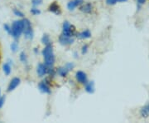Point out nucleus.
<instances>
[{
	"label": "nucleus",
	"instance_id": "nucleus-14",
	"mask_svg": "<svg viewBox=\"0 0 149 123\" xmlns=\"http://www.w3.org/2000/svg\"><path fill=\"white\" fill-rule=\"evenodd\" d=\"M85 89L86 92L90 93V94H92L95 92V82H87V83L85 84Z\"/></svg>",
	"mask_w": 149,
	"mask_h": 123
},
{
	"label": "nucleus",
	"instance_id": "nucleus-25",
	"mask_svg": "<svg viewBox=\"0 0 149 123\" xmlns=\"http://www.w3.org/2000/svg\"><path fill=\"white\" fill-rule=\"evenodd\" d=\"M88 48H89V46L87 45V44H85L83 47H82V49H81V53H82V54L84 55V54H85L87 52H88Z\"/></svg>",
	"mask_w": 149,
	"mask_h": 123
},
{
	"label": "nucleus",
	"instance_id": "nucleus-30",
	"mask_svg": "<svg viewBox=\"0 0 149 123\" xmlns=\"http://www.w3.org/2000/svg\"><path fill=\"white\" fill-rule=\"evenodd\" d=\"M126 1H128V0H114L115 4H117V3H123V2H126Z\"/></svg>",
	"mask_w": 149,
	"mask_h": 123
},
{
	"label": "nucleus",
	"instance_id": "nucleus-15",
	"mask_svg": "<svg viewBox=\"0 0 149 123\" xmlns=\"http://www.w3.org/2000/svg\"><path fill=\"white\" fill-rule=\"evenodd\" d=\"M56 73H57L59 76H61V77H65L67 76V74L69 73V71H68V69L64 66V67H61L57 68V70H56Z\"/></svg>",
	"mask_w": 149,
	"mask_h": 123
},
{
	"label": "nucleus",
	"instance_id": "nucleus-6",
	"mask_svg": "<svg viewBox=\"0 0 149 123\" xmlns=\"http://www.w3.org/2000/svg\"><path fill=\"white\" fill-rule=\"evenodd\" d=\"M74 38H71V37L65 36L63 34H61L59 36V42H60V43L61 45H63V46H69V45H71L72 43H74Z\"/></svg>",
	"mask_w": 149,
	"mask_h": 123
},
{
	"label": "nucleus",
	"instance_id": "nucleus-31",
	"mask_svg": "<svg viewBox=\"0 0 149 123\" xmlns=\"http://www.w3.org/2000/svg\"><path fill=\"white\" fill-rule=\"evenodd\" d=\"M0 96H1V90H0Z\"/></svg>",
	"mask_w": 149,
	"mask_h": 123
},
{
	"label": "nucleus",
	"instance_id": "nucleus-19",
	"mask_svg": "<svg viewBox=\"0 0 149 123\" xmlns=\"http://www.w3.org/2000/svg\"><path fill=\"white\" fill-rule=\"evenodd\" d=\"M19 58H20V61H21L22 63L24 64H27V57L26 53L24 52H22L20 55H19Z\"/></svg>",
	"mask_w": 149,
	"mask_h": 123
},
{
	"label": "nucleus",
	"instance_id": "nucleus-26",
	"mask_svg": "<svg viewBox=\"0 0 149 123\" xmlns=\"http://www.w3.org/2000/svg\"><path fill=\"white\" fill-rule=\"evenodd\" d=\"M5 99L6 98L4 96H0V109L3 107V105H4V102H5Z\"/></svg>",
	"mask_w": 149,
	"mask_h": 123
},
{
	"label": "nucleus",
	"instance_id": "nucleus-2",
	"mask_svg": "<svg viewBox=\"0 0 149 123\" xmlns=\"http://www.w3.org/2000/svg\"><path fill=\"white\" fill-rule=\"evenodd\" d=\"M23 32V20H16L12 23L11 35L15 39H18Z\"/></svg>",
	"mask_w": 149,
	"mask_h": 123
},
{
	"label": "nucleus",
	"instance_id": "nucleus-7",
	"mask_svg": "<svg viewBox=\"0 0 149 123\" xmlns=\"http://www.w3.org/2000/svg\"><path fill=\"white\" fill-rule=\"evenodd\" d=\"M75 78L78 82H80V84H83V85H85L88 82V77H87L86 73L82 71H78L75 73Z\"/></svg>",
	"mask_w": 149,
	"mask_h": 123
},
{
	"label": "nucleus",
	"instance_id": "nucleus-18",
	"mask_svg": "<svg viewBox=\"0 0 149 123\" xmlns=\"http://www.w3.org/2000/svg\"><path fill=\"white\" fill-rule=\"evenodd\" d=\"M42 43L44 44V45H49V44H52V41H51V38H50V36L47 34V33H45V34H43L42 38Z\"/></svg>",
	"mask_w": 149,
	"mask_h": 123
},
{
	"label": "nucleus",
	"instance_id": "nucleus-21",
	"mask_svg": "<svg viewBox=\"0 0 149 123\" xmlns=\"http://www.w3.org/2000/svg\"><path fill=\"white\" fill-rule=\"evenodd\" d=\"M13 13H14L16 16L20 17V18H23V17H24L23 13L21 12L19 9H17V8H13Z\"/></svg>",
	"mask_w": 149,
	"mask_h": 123
},
{
	"label": "nucleus",
	"instance_id": "nucleus-8",
	"mask_svg": "<svg viewBox=\"0 0 149 123\" xmlns=\"http://www.w3.org/2000/svg\"><path fill=\"white\" fill-rule=\"evenodd\" d=\"M20 83H21V79L19 77H14V78H13L11 80L10 82H9V84H8V91L11 92V91H13V90H15L17 87L20 85Z\"/></svg>",
	"mask_w": 149,
	"mask_h": 123
},
{
	"label": "nucleus",
	"instance_id": "nucleus-20",
	"mask_svg": "<svg viewBox=\"0 0 149 123\" xmlns=\"http://www.w3.org/2000/svg\"><path fill=\"white\" fill-rule=\"evenodd\" d=\"M10 48H11V50H12V52L16 53L17 51V49H18V44H17V43L16 41H15V42H13V43H12Z\"/></svg>",
	"mask_w": 149,
	"mask_h": 123
},
{
	"label": "nucleus",
	"instance_id": "nucleus-10",
	"mask_svg": "<svg viewBox=\"0 0 149 123\" xmlns=\"http://www.w3.org/2000/svg\"><path fill=\"white\" fill-rule=\"evenodd\" d=\"M47 66L45 63L44 64L43 63H39V64L37 65V75L39 76V77H44V76L47 74Z\"/></svg>",
	"mask_w": 149,
	"mask_h": 123
},
{
	"label": "nucleus",
	"instance_id": "nucleus-29",
	"mask_svg": "<svg viewBox=\"0 0 149 123\" xmlns=\"http://www.w3.org/2000/svg\"><path fill=\"white\" fill-rule=\"evenodd\" d=\"M137 1H138V4H139V8L146 3V0H137Z\"/></svg>",
	"mask_w": 149,
	"mask_h": 123
},
{
	"label": "nucleus",
	"instance_id": "nucleus-3",
	"mask_svg": "<svg viewBox=\"0 0 149 123\" xmlns=\"http://www.w3.org/2000/svg\"><path fill=\"white\" fill-rule=\"evenodd\" d=\"M23 34L26 39L32 40L34 36V32L32 27V23L28 18H23Z\"/></svg>",
	"mask_w": 149,
	"mask_h": 123
},
{
	"label": "nucleus",
	"instance_id": "nucleus-28",
	"mask_svg": "<svg viewBox=\"0 0 149 123\" xmlns=\"http://www.w3.org/2000/svg\"><path fill=\"white\" fill-rule=\"evenodd\" d=\"M106 4L109 5H113V4H115V2H114V0H106Z\"/></svg>",
	"mask_w": 149,
	"mask_h": 123
},
{
	"label": "nucleus",
	"instance_id": "nucleus-27",
	"mask_svg": "<svg viewBox=\"0 0 149 123\" xmlns=\"http://www.w3.org/2000/svg\"><path fill=\"white\" fill-rule=\"evenodd\" d=\"M3 27H4V30H5L6 32L11 35V26H9L8 24H4Z\"/></svg>",
	"mask_w": 149,
	"mask_h": 123
},
{
	"label": "nucleus",
	"instance_id": "nucleus-9",
	"mask_svg": "<svg viewBox=\"0 0 149 123\" xmlns=\"http://www.w3.org/2000/svg\"><path fill=\"white\" fill-rule=\"evenodd\" d=\"M48 11L52 12V13L56 14V15H61V7L57 4V2H53L51 4V5L48 8Z\"/></svg>",
	"mask_w": 149,
	"mask_h": 123
},
{
	"label": "nucleus",
	"instance_id": "nucleus-13",
	"mask_svg": "<svg viewBox=\"0 0 149 123\" xmlns=\"http://www.w3.org/2000/svg\"><path fill=\"white\" fill-rule=\"evenodd\" d=\"M76 36L80 39H88L91 37V32L89 29H86V30H84L82 32L77 33Z\"/></svg>",
	"mask_w": 149,
	"mask_h": 123
},
{
	"label": "nucleus",
	"instance_id": "nucleus-1",
	"mask_svg": "<svg viewBox=\"0 0 149 123\" xmlns=\"http://www.w3.org/2000/svg\"><path fill=\"white\" fill-rule=\"evenodd\" d=\"M43 58H44V63L47 67H52L53 66L56 61V58H55V54L53 52V47L52 44H49L47 45L45 48H43L42 52Z\"/></svg>",
	"mask_w": 149,
	"mask_h": 123
},
{
	"label": "nucleus",
	"instance_id": "nucleus-11",
	"mask_svg": "<svg viewBox=\"0 0 149 123\" xmlns=\"http://www.w3.org/2000/svg\"><path fill=\"white\" fill-rule=\"evenodd\" d=\"M82 4H83V0H71L67 4V8L70 11H73L75 8L81 5Z\"/></svg>",
	"mask_w": 149,
	"mask_h": 123
},
{
	"label": "nucleus",
	"instance_id": "nucleus-24",
	"mask_svg": "<svg viewBox=\"0 0 149 123\" xmlns=\"http://www.w3.org/2000/svg\"><path fill=\"white\" fill-rule=\"evenodd\" d=\"M42 4V0H32V4L34 7L41 5Z\"/></svg>",
	"mask_w": 149,
	"mask_h": 123
},
{
	"label": "nucleus",
	"instance_id": "nucleus-16",
	"mask_svg": "<svg viewBox=\"0 0 149 123\" xmlns=\"http://www.w3.org/2000/svg\"><path fill=\"white\" fill-rule=\"evenodd\" d=\"M3 72L5 73V75H10L11 71H12V67H11L10 61H8L7 63H5L3 64Z\"/></svg>",
	"mask_w": 149,
	"mask_h": 123
},
{
	"label": "nucleus",
	"instance_id": "nucleus-17",
	"mask_svg": "<svg viewBox=\"0 0 149 123\" xmlns=\"http://www.w3.org/2000/svg\"><path fill=\"white\" fill-rule=\"evenodd\" d=\"M140 114L141 116L144 118H147L149 116V104L144 106L143 107H142L141 111H140Z\"/></svg>",
	"mask_w": 149,
	"mask_h": 123
},
{
	"label": "nucleus",
	"instance_id": "nucleus-23",
	"mask_svg": "<svg viewBox=\"0 0 149 123\" xmlns=\"http://www.w3.org/2000/svg\"><path fill=\"white\" fill-rule=\"evenodd\" d=\"M67 69H68V71H71V70L74 69V65L73 63H67L66 64H65V66Z\"/></svg>",
	"mask_w": 149,
	"mask_h": 123
},
{
	"label": "nucleus",
	"instance_id": "nucleus-12",
	"mask_svg": "<svg viewBox=\"0 0 149 123\" xmlns=\"http://www.w3.org/2000/svg\"><path fill=\"white\" fill-rule=\"evenodd\" d=\"M80 10L85 13H91L93 11V5L91 3H86V4H82L80 7Z\"/></svg>",
	"mask_w": 149,
	"mask_h": 123
},
{
	"label": "nucleus",
	"instance_id": "nucleus-22",
	"mask_svg": "<svg viewBox=\"0 0 149 123\" xmlns=\"http://www.w3.org/2000/svg\"><path fill=\"white\" fill-rule=\"evenodd\" d=\"M30 12H31V13H32V15H35V16L41 13V11L39 10L38 8H32V9L30 10Z\"/></svg>",
	"mask_w": 149,
	"mask_h": 123
},
{
	"label": "nucleus",
	"instance_id": "nucleus-5",
	"mask_svg": "<svg viewBox=\"0 0 149 123\" xmlns=\"http://www.w3.org/2000/svg\"><path fill=\"white\" fill-rule=\"evenodd\" d=\"M38 87H39V90L42 91V93H45V94H51L52 93L50 86H49L48 78H46L44 81H42L38 84Z\"/></svg>",
	"mask_w": 149,
	"mask_h": 123
},
{
	"label": "nucleus",
	"instance_id": "nucleus-4",
	"mask_svg": "<svg viewBox=\"0 0 149 123\" xmlns=\"http://www.w3.org/2000/svg\"><path fill=\"white\" fill-rule=\"evenodd\" d=\"M61 34H63L65 36L74 38V35H76V28L74 25L70 24L68 21H65L63 22V25H62Z\"/></svg>",
	"mask_w": 149,
	"mask_h": 123
}]
</instances>
